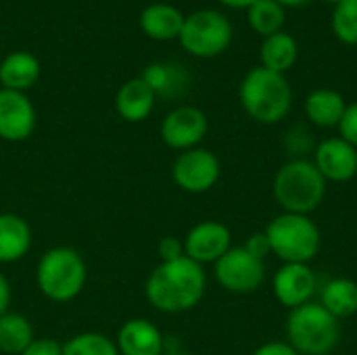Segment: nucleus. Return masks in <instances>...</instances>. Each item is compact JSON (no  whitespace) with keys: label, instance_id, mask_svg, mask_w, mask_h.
<instances>
[{"label":"nucleus","instance_id":"nucleus-1","mask_svg":"<svg viewBox=\"0 0 357 355\" xmlns=\"http://www.w3.org/2000/svg\"><path fill=\"white\" fill-rule=\"evenodd\" d=\"M207 291L205 268L186 255L174 262H159L144 282V297L157 312L184 314L195 310Z\"/></svg>","mask_w":357,"mask_h":355},{"label":"nucleus","instance_id":"nucleus-2","mask_svg":"<svg viewBox=\"0 0 357 355\" xmlns=\"http://www.w3.org/2000/svg\"><path fill=\"white\" fill-rule=\"evenodd\" d=\"M243 111L257 123L276 126L291 113L293 88L287 75L270 71L261 65L249 69L238 86Z\"/></svg>","mask_w":357,"mask_h":355},{"label":"nucleus","instance_id":"nucleus-3","mask_svg":"<svg viewBox=\"0 0 357 355\" xmlns=\"http://www.w3.org/2000/svg\"><path fill=\"white\" fill-rule=\"evenodd\" d=\"M328 182L312 159H291L278 167L272 180V197L284 213L312 216L324 203Z\"/></svg>","mask_w":357,"mask_h":355},{"label":"nucleus","instance_id":"nucleus-4","mask_svg":"<svg viewBox=\"0 0 357 355\" xmlns=\"http://www.w3.org/2000/svg\"><path fill=\"white\" fill-rule=\"evenodd\" d=\"M88 268L73 247H52L42 253L36 268V285L52 303H69L84 291Z\"/></svg>","mask_w":357,"mask_h":355},{"label":"nucleus","instance_id":"nucleus-5","mask_svg":"<svg viewBox=\"0 0 357 355\" xmlns=\"http://www.w3.org/2000/svg\"><path fill=\"white\" fill-rule=\"evenodd\" d=\"M284 335L299 355H331L341 341V322L318 301H310L289 310Z\"/></svg>","mask_w":357,"mask_h":355},{"label":"nucleus","instance_id":"nucleus-6","mask_svg":"<svg viewBox=\"0 0 357 355\" xmlns=\"http://www.w3.org/2000/svg\"><path fill=\"white\" fill-rule=\"evenodd\" d=\"M272 255L282 264H310L322 249V232L312 216L284 213L274 216L264 228Z\"/></svg>","mask_w":357,"mask_h":355},{"label":"nucleus","instance_id":"nucleus-7","mask_svg":"<svg viewBox=\"0 0 357 355\" xmlns=\"http://www.w3.org/2000/svg\"><path fill=\"white\" fill-rule=\"evenodd\" d=\"M232 36V23L224 13L215 8H199L184 17L178 42L188 54L211 59L222 54L230 46Z\"/></svg>","mask_w":357,"mask_h":355},{"label":"nucleus","instance_id":"nucleus-8","mask_svg":"<svg viewBox=\"0 0 357 355\" xmlns=\"http://www.w3.org/2000/svg\"><path fill=\"white\" fill-rule=\"evenodd\" d=\"M215 282L234 295H249L266 282V262L253 257L243 247H232L213 264Z\"/></svg>","mask_w":357,"mask_h":355},{"label":"nucleus","instance_id":"nucleus-9","mask_svg":"<svg viewBox=\"0 0 357 355\" xmlns=\"http://www.w3.org/2000/svg\"><path fill=\"white\" fill-rule=\"evenodd\" d=\"M222 176V163L218 155L209 149L197 146L182 151L172 163L174 184L188 195L209 192Z\"/></svg>","mask_w":357,"mask_h":355},{"label":"nucleus","instance_id":"nucleus-10","mask_svg":"<svg viewBox=\"0 0 357 355\" xmlns=\"http://www.w3.org/2000/svg\"><path fill=\"white\" fill-rule=\"evenodd\" d=\"M207 132H209L207 115L192 105H180L172 109L159 126V136L163 144L178 153L201 146Z\"/></svg>","mask_w":357,"mask_h":355},{"label":"nucleus","instance_id":"nucleus-11","mask_svg":"<svg viewBox=\"0 0 357 355\" xmlns=\"http://www.w3.org/2000/svg\"><path fill=\"white\" fill-rule=\"evenodd\" d=\"M182 241H184V255L201 266L215 264L234 247L230 228L215 220H205L195 224Z\"/></svg>","mask_w":357,"mask_h":355},{"label":"nucleus","instance_id":"nucleus-12","mask_svg":"<svg viewBox=\"0 0 357 355\" xmlns=\"http://www.w3.org/2000/svg\"><path fill=\"white\" fill-rule=\"evenodd\" d=\"M312 161L328 184H345L357 176V149L341 136L320 140Z\"/></svg>","mask_w":357,"mask_h":355},{"label":"nucleus","instance_id":"nucleus-13","mask_svg":"<svg viewBox=\"0 0 357 355\" xmlns=\"http://www.w3.org/2000/svg\"><path fill=\"white\" fill-rule=\"evenodd\" d=\"M272 291L287 310L301 308L310 303L318 291L316 272L310 264H282L272 278Z\"/></svg>","mask_w":357,"mask_h":355},{"label":"nucleus","instance_id":"nucleus-14","mask_svg":"<svg viewBox=\"0 0 357 355\" xmlns=\"http://www.w3.org/2000/svg\"><path fill=\"white\" fill-rule=\"evenodd\" d=\"M36 130V109L25 92L0 88V138L23 142Z\"/></svg>","mask_w":357,"mask_h":355},{"label":"nucleus","instance_id":"nucleus-15","mask_svg":"<svg viewBox=\"0 0 357 355\" xmlns=\"http://www.w3.org/2000/svg\"><path fill=\"white\" fill-rule=\"evenodd\" d=\"M119 355H163L165 339L157 324L146 318L126 320L115 337Z\"/></svg>","mask_w":357,"mask_h":355},{"label":"nucleus","instance_id":"nucleus-16","mask_svg":"<svg viewBox=\"0 0 357 355\" xmlns=\"http://www.w3.org/2000/svg\"><path fill=\"white\" fill-rule=\"evenodd\" d=\"M155 103L157 96L142 77H132L123 82L115 94V111L128 123L144 121L151 115Z\"/></svg>","mask_w":357,"mask_h":355},{"label":"nucleus","instance_id":"nucleus-17","mask_svg":"<svg viewBox=\"0 0 357 355\" xmlns=\"http://www.w3.org/2000/svg\"><path fill=\"white\" fill-rule=\"evenodd\" d=\"M42 67L36 54L27 50H13L0 61V88L27 92L40 80Z\"/></svg>","mask_w":357,"mask_h":355},{"label":"nucleus","instance_id":"nucleus-18","mask_svg":"<svg viewBox=\"0 0 357 355\" xmlns=\"http://www.w3.org/2000/svg\"><path fill=\"white\" fill-rule=\"evenodd\" d=\"M33 243V232L27 220L17 213H0V264L23 259Z\"/></svg>","mask_w":357,"mask_h":355},{"label":"nucleus","instance_id":"nucleus-19","mask_svg":"<svg viewBox=\"0 0 357 355\" xmlns=\"http://www.w3.org/2000/svg\"><path fill=\"white\" fill-rule=\"evenodd\" d=\"M345 109L347 100L339 90L333 88H316L305 96L303 103L305 117L316 128H339Z\"/></svg>","mask_w":357,"mask_h":355},{"label":"nucleus","instance_id":"nucleus-20","mask_svg":"<svg viewBox=\"0 0 357 355\" xmlns=\"http://www.w3.org/2000/svg\"><path fill=\"white\" fill-rule=\"evenodd\" d=\"M184 25V15L178 6L167 2H155L142 8L140 29L153 40H178Z\"/></svg>","mask_w":357,"mask_h":355},{"label":"nucleus","instance_id":"nucleus-21","mask_svg":"<svg viewBox=\"0 0 357 355\" xmlns=\"http://www.w3.org/2000/svg\"><path fill=\"white\" fill-rule=\"evenodd\" d=\"M331 316L339 322L347 320L357 314V282L354 278L337 276L322 285L320 301H318Z\"/></svg>","mask_w":357,"mask_h":355},{"label":"nucleus","instance_id":"nucleus-22","mask_svg":"<svg viewBox=\"0 0 357 355\" xmlns=\"http://www.w3.org/2000/svg\"><path fill=\"white\" fill-rule=\"evenodd\" d=\"M297 59H299V44L284 29L264 38V42L259 46L261 67H266L270 71H276V73L284 75L289 69L295 67Z\"/></svg>","mask_w":357,"mask_h":355},{"label":"nucleus","instance_id":"nucleus-23","mask_svg":"<svg viewBox=\"0 0 357 355\" xmlns=\"http://www.w3.org/2000/svg\"><path fill=\"white\" fill-rule=\"evenodd\" d=\"M157 98H176L188 86V73L174 63H151L140 75Z\"/></svg>","mask_w":357,"mask_h":355},{"label":"nucleus","instance_id":"nucleus-24","mask_svg":"<svg viewBox=\"0 0 357 355\" xmlns=\"http://www.w3.org/2000/svg\"><path fill=\"white\" fill-rule=\"evenodd\" d=\"M33 339L36 333L27 316L17 312L0 316V354L21 355Z\"/></svg>","mask_w":357,"mask_h":355},{"label":"nucleus","instance_id":"nucleus-25","mask_svg":"<svg viewBox=\"0 0 357 355\" xmlns=\"http://www.w3.org/2000/svg\"><path fill=\"white\" fill-rule=\"evenodd\" d=\"M247 21L251 29L264 38L282 31L287 21V8L276 0H257L247 8Z\"/></svg>","mask_w":357,"mask_h":355},{"label":"nucleus","instance_id":"nucleus-26","mask_svg":"<svg viewBox=\"0 0 357 355\" xmlns=\"http://www.w3.org/2000/svg\"><path fill=\"white\" fill-rule=\"evenodd\" d=\"M63 355H119L115 339L102 333H77L63 343Z\"/></svg>","mask_w":357,"mask_h":355},{"label":"nucleus","instance_id":"nucleus-27","mask_svg":"<svg viewBox=\"0 0 357 355\" xmlns=\"http://www.w3.org/2000/svg\"><path fill=\"white\" fill-rule=\"evenodd\" d=\"M331 25L339 42L357 46V0H341L333 10Z\"/></svg>","mask_w":357,"mask_h":355},{"label":"nucleus","instance_id":"nucleus-28","mask_svg":"<svg viewBox=\"0 0 357 355\" xmlns=\"http://www.w3.org/2000/svg\"><path fill=\"white\" fill-rule=\"evenodd\" d=\"M284 144H287V151L291 155H295L293 159H303V155L312 149V134L303 126H297V128L289 130Z\"/></svg>","mask_w":357,"mask_h":355},{"label":"nucleus","instance_id":"nucleus-29","mask_svg":"<svg viewBox=\"0 0 357 355\" xmlns=\"http://www.w3.org/2000/svg\"><path fill=\"white\" fill-rule=\"evenodd\" d=\"M339 136L343 140H347L349 144H354L357 149V100L356 103H347V109L343 113V119L339 123Z\"/></svg>","mask_w":357,"mask_h":355},{"label":"nucleus","instance_id":"nucleus-30","mask_svg":"<svg viewBox=\"0 0 357 355\" xmlns=\"http://www.w3.org/2000/svg\"><path fill=\"white\" fill-rule=\"evenodd\" d=\"M157 253H159V262L180 259V257H184V241L174 234L163 236L157 245Z\"/></svg>","mask_w":357,"mask_h":355},{"label":"nucleus","instance_id":"nucleus-31","mask_svg":"<svg viewBox=\"0 0 357 355\" xmlns=\"http://www.w3.org/2000/svg\"><path fill=\"white\" fill-rule=\"evenodd\" d=\"M243 249L249 251L253 257H257V259H261V262H266V257L272 255V247H270V241H268V236H266L264 230H261V232L249 234V239L245 241Z\"/></svg>","mask_w":357,"mask_h":355},{"label":"nucleus","instance_id":"nucleus-32","mask_svg":"<svg viewBox=\"0 0 357 355\" xmlns=\"http://www.w3.org/2000/svg\"><path fill=\"white\" fill-rule=\"evenodd\" d=\"M21 355H63V343L48 337H36Z\"/></svg>","mask_w":357,"mask_h":355},{"label":"nucleus","instance_id":"nucleus-33","mask_svg":"<svg viewBox=\"0 0 357 355\" xmlns=\"http://www.w3.org/2000/svg\"><path fill=\"white\" fill-rule=\"evenodd\" d=\"M251 355H299L287 341H270L259 345Z\"/></svg>","mask_w":357,"mask_h":355},{"label":"nucleus","instance_id":"nucleus-34","mask_svg":"<svg viewBox=\"0 0 357 355\" xmlns=\"http://www.w3.org/2000/svg\"><path fill=\"white\" fill-rule=\"evenodd\" d=\"M10 297H13V293H10V282H8V278L0 272V316H4V314L8 312Z\"/></svg>","mask_w":357,"mask_h":355},{"label":"nucleus","instance_id":"nucleus-35","mask_svg":"<svg viewBox=\"0 0 357 355\" xmlns=\"http://www.w3.org/2000/svg\"><path fill=\"white\" fill-rule=\"evenodd\" d=\"M220 4H224V6H228V8H249L251 4H255L257 0H218Z\"/></svg>","mask_w":357,"mask_h":355},{"label":"nucleus","instance_id":"nucleus-36","mask_svg":"<svg viewBox=\"0 0 357 355\" xmlns=\"http://www.w3.org/2000/svg\"><path fill=\"white\" fill-rule=\"evenodd\" d=\"M278 4H282L284 8H299V6H305L310 0H276Z\"/></svg>","mask_w":357,"mask_h":355},{"label":"nucleus","instance_id":"nucleus-37","mask_svg":"<svg viewBox=\"0 0 357 355\" xmlns=\"http://www.w3.org/2000/svg\"><path fill=\"white\" fill-rule=\"evenodd\" d=\"M163 355H192V354H184V352H165Z\"/></svg>","mask_w":357,"mask_h":355},{"label":"nucleus","instance_id":"nucleus-38","mask_svg":"<svg viewBox=\"0 0 357 355\" xmlns=\"http://www.w3.org/2000/svg\"><path fill=\"white\" fill-rule=\"evenodd\" d=\"M322 2H328V4H333V6H337V4H339L341 0H322Z\"/></svg>","mask_w":357,"mask_h":355}]
</instances>
